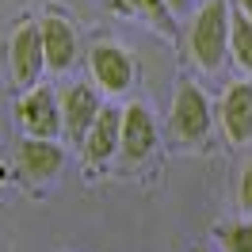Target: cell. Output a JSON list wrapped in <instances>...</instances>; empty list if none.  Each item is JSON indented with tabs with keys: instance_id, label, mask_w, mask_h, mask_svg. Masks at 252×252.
Segmentation results:
<instances>
[{
	"instance_id": "1",
	"label": "cell",
	"mask_w": 252,
	"mask_h": 252,
	"mask_svg": "<svg viewBox=\"0 0 252 252\" xmlns=\"http://www.w3.org/2000/svg\"><path fill=\"white\" fill-rule=\"evenodd\" d=\"M188 42H191V58H195L199 69H206V73L221 69L225 54H229V46H233V19H229L225 0L203 4V12H199L195 23H191V38Z\"/></svg>"
},
{
	"instance_id": "2",
	"label": "cell",
	"mask_w": 252,
	"mask_h": 252,
	"mask_svg": "<svg viewBox=\"0 0 252 252\" xmlns=\"http://www.w3.org/2000/svg\"><path fill=\"white\" fill-rule=\"evenodd\" d=\"M16 119L19 126L27 130V138H46V142H58V134L65 130L62 119V99L50 92V88H34L16 103Z\"/></svg>"
},
{
	"instance_id": "3",
	"label": "cell",
	"mask_w": 252,
	"mask_h": 252,
	"mask_svg": "<svg viewBox=\"0 0 252 252\" xmlns=\"http://www.w3.org/2000/svg\"><path fill=\"white\" fill-rule=\"evenodd\" d=\"M8 69L12 80L19 88H31L38 73L46 69V46H42V23H23L12 34V46H8Z\"/></svg>"
},
{
	"instance_id": "4",
	"label": "cell",
	"mask_w": 252,
	"mask_h": 252,
	"mask_svg": "<svg viewBox=\"0 0 252 252\" xmlns=\"http://www.w3.org/2000/svg\"><path fill=\"white\" fill-rule=\"evenodd\" d=\"M172 130L180 142H203L210 134V103H206L203 88L180 84L176 103H172Z\"/></svg>"
},
{
	"instance_id": "5",
	"label": "cell",
	"mask_w": 252,
	"mask_h": 252,
	"mask_svg": "<svg viewBox=\"0 0 252 252\" xmlns=\"http://www.w3.org/2000/svg\"><path fill=\"white\" fill-rule=\"evenodd\" d=\"M99 95H95V88H88V84H69L62 92V119H65V134L73 138V142L84 145V138L92 134L95 119H99Z\"/></svg>"
},
{
	"instance_id": "6",
	"label": "cell",
	"mask_w": 252,
	"mask_h": 252,
	"mask_svg": "<svg viewBox=\"0 0 252 252\" xmlns=\"http://www.w3.org/2000/svg\"><path fill=\"white\" fill-rule=\"evenodd\" d=\"M88 65H92V77L99 80V88H107L111 95L126 92L134 84V62L123 46H111V42H99L88 54Z\"/></svg>"
},
{
	"instance_id": "7",
	"label": "cell",
	"mask_w": 252,
	"mask_h": 252,
	"mask_svg": "<svg viewBox=\"0 0 252 252\" xmlns=\"http://www.w3.org/2000/svg\"><path fill=\"white\" fill-rule=\"evenodd\" d=\"M157 149V123L142 103H130L123 111V157L130 164H142Z\"/></svg>"
},
{
	"instance_id": "8",
	"label": "cell",
	"mask_w": 252,
	"mask_h": 252,
	"mask_svg": "<svg viewBox=\"0 0 252 252\" xmlns=\"http://www.w3.org/2000/svg\"><path fill=\"white\" fill-rule=\"evenodd\" d=\"M62 164H65V153L58 142H46V138H23L19 142V168L27 180L46 184L62 172Z\"/></svg>"
},
{
	"instance_id": "9",
	"label": "cell",
	"mask_w": 252,
	"mask_h": 252,
	"mask_svg": "<svg viewBox=\"0 0 252 252\" xmlns=\"http://www.w3.org/2000/svg\"><path fill=\"white\" fill-rule=\"evenodd\" d=\"M115 149H123V111L103 107L92 126V134L84 138V160L88 164H103V160L115 157Z\"/></svg>"
},
{
	"instance_id": "10",
	"label": "cell",
	"mask_w": 252,
	"mask_h": 252,
	"mask_svg": "<svg viewBox=\"0 0 252 252\" xmlns=\"http://www.w3.org/2000/svg\"><path fill=\"white\" fill-rule=\"evenodd\" d=\"M221 130L229 142H249L252 138V84H229L221 99Z\"/></svg>"
},
{
	"instance_id": "11",
	"label": "cell",
	"mask_w": 252,
	"mask_h": 252,
	"mask_svg": "<svg viewBox=\"0 0 252 252\" xmlns=\"http://www.w3.org/2000/svg\"><path fill=\"white\" fill-rule=\"evenodd\" d=\"M42 46H46V69L50 73H65L77 62V34L62 16L42 19Z\"/></svg>"
},
{
	"instance_id": "12",
	"label": "cell",
	"mask_w": 252,
	"mask_h": 252,
	"mask_svg": "<svg viewBox=\"0 0 252 252\" xmlns=\"http://www.w3.org/2000/svg\"><path fill=\"white\" fill-rule=\"evenodd\" d=\"M233 58H237L241 69L252 73V19L245 16V12L233 16Z\"/></svg>"
},
{
	"instance_id": "13",
	"label": "cell",
	"mask_w": 252,
	"mask_h": 252,
	"mask_svg": "<svg viewBox=\"0 0 252 252\" xmlns=\"http://www.w3.org/2000/svg\"><path fill=\"white\" fill-rule=\"evenodd\" d=\"M221 249L225 252H252V221H237L221 229Z\"/></svg>"
},
{
	"instance_id": "14",
	"label": "cell",
	"mask_w": 252,
	"mask_h": 252,
	"mask_svg": "<svg viewBox=\"0 0 252 252\" xmlns=\"http://www.w3.org/2000/svg\"><path fill=\"white\" fill-rule=\"evenodd\" d=\"M134 12H142L145 19H153L160 31H168V23H172V12H168V4L164 0H126Z\"/></svg>"
},
{
	"instance_id": "15",
	"label": "cell",
	"mask_w": 252,
	"mask_h": 252,
	"mask_svg": "<svg viewBox=\"0 0 252 252\" xmlns=\"http://www.w3.org/2000/svg\"><path fill=\"white\" fill-rule=\"evenodd\" d=\"M237 199L241 206L252 214V164H245V172H241V188H237Z\"/></svg>"
},
{
	"instance_id": "16",
	"label": "cell",
	"mask_w": 252,
	"mask_h": 252,
	"mask_svg": "<svg viewBox=\"0 0 252 252\" xmlns=\"http://www.w3.org/2000/svg\"><path fill=\"white\" fill-rule=\"evenodd\" d=\"M164 4H168V12H172V16H188L191 8H195V0H164Z\"/></svg>"
},
{
	"instance_id": "17",
	"label": "cell",
	"mask_w": 252,
	"mask_h": 252,
	"mask_svg": "<svg viewBox=\"0 0 252 252\" xmlns=\"http://www.w3.org/2000/svg\"><path fill=\"white\" fill-rule=\"evenodd\" d=\"M241 12H245V16L252 19V0H241Z\"/></svg>"
}]
</instances>
